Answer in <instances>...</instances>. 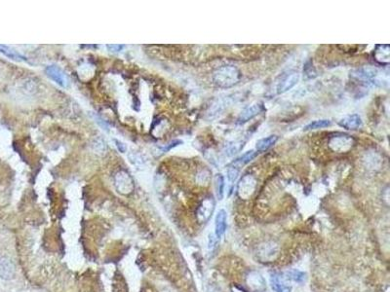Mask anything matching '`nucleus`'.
<instances>
[{
    "label": "nucleus",
    "instance_id": "f257e3e1",
    "mask_svg": "<svg viewBox=\"0 0 390 292\" xmlns=\"http://www.w3.org/2000/svg\"><path fill=\"white\" fill-rule=\"evenodd\" d=\"M240 71L234 65H223L213 73V81L216 86L223 89L233 87L241 80Z\"/></svg>",
    "mask_w": 390,
    "mask_h": 292
},
{
    "label": "nucleus",
    "instance_id": "f03ea898",
    "mask_svg": "<svg viewBox=\"0 0 390 292\" xmlns=\"http://www.w3.org/2000/svg\"><path fill=\"white\" fill-rule=\"evenodd\" d=\"M279 254V246L274 242L261 243L257 249V256L262 262H272Z\"/></svg>",
    "mask_w": 390,
    "mask_h": 292
},
{
    "label": "nucleus",
    "instance_id": "7ed1b4c3",
    "mask_svg": "<svg viewBox=\"0 0 390 292\" xmlns=\"http://www.w3.org/2000/svg\"><path fill=\"white\" fill-rule=\"evenodd\" d=\"M355 144V141L353 138L347 135H337L334 137H332L328 143L329 147L334 152H339V153H344L349 151Z\"/></svg>",
    "mask_w": 390,
    "mask_h": 292
},
{
    "label": "nucleus",
    "instance_id": "20e7f679",
    "mask_svg": "<svg viewBox=\"0 0 390 292\" xmlns=\"http://www.w3.org/2000/svg\"><path fill=\"white\" fill-rule=\"evenodd\" d=\"M215 206H216V202L213 196H209L207 198H205L200 205L197 208V212H196V216L197 219L200 223H205L207 222L212 215L213 212L215 210Z\"/></svg>",
    "mask_w": 390,
    "mask_h": 292
},
{
    "label": "nucleus",
    "instance_id": "39448f33",
    "mask_svg": "<svg viewBox=\"0 0 390 292\" xmlns=\"http://www.w3.org/2000/svg\"><path fill=\"white\" fill-rule=\"evenodd\" d=\"M300 78V74L297 71H290L287 74H284L276 88L277 94L281 95L290 91L292 88L295 87L298 84Z\"/></svg>",
    "mask_w": 390,
    "mask_h": 292
},
{
    "label": "nucleus",
    "instance_id": "423d86ee",
    "mask_svg": "<svg viewBox=\"0 0 390 292\" xmlns=\"http://www.w3.org/2000/svg\"><path fill=\"white\" fill-rule=\"evenodd\" d=\"M114 185L116 190L123 195H129L134 190V182L131 176L126 172H119L116 174L114 177Z\"/></svg>",
    "mask_w": 390,
    "mask_h": 292
},
{
    "label": "nucleus",
    "instance_id": "0eeeda50",
    "mask_svg": "<svg viewBox=\"0 0 390 292\" xmlns=\"http://www.w3.org/2000/svg\"><path fill=\"white\" fill-rule=\"evenodd\" d=\"M378 76V69L371 66H364L353 69L350 72V77L362 83H370Z\"/></svg>",
    "mask_w": 390,
    "mask_h": 292
},
{
    "label": "nucleus",
    "instance_id": "6e6552de",
    "mask_svg": "<svg viewBox=\"0 0 390 292\" xmlns=\"http://www.w3.org/2000/svg\"><path fill=\"white\" fill-rule=\"evenodd\" d=\"M257 181L254 176L248 175L242 177L238 184V195L242 199H249L255 192Z\"/></svg>",
    "mask_w": 390,
    "mask_h": 292
},
{
    "label": "nucleus",
    "instance_id": "1a4fd4ad",
    "mask_svg": "<svg viewBox=\"0 0 390 292\" xmlns=\"http://www.w3.org/2000/svg\"><path fill=\"white\" fill-rule=\"evenodd\" d=\"M265 110L264 103L262 102H255L246 107L243 111H241L240 115L237 119L238 124H245L248 121L252 120L253 118L258 116L260 113H262Z\"/></svg>",
    "mask_w": 390,
    "mask_h": 292
},
{
    "label": "nucleus",
    "instance_id": "9d476101",
    "mask_svg": "<svg viewBox=\"0 0 390 292\" xmlns=\"http://www.w3.org/2000/svg\"><path fill=\"white\" fill-rule=\"evenodd\" d=\"M270 284L272 291L274 292H292V287L289 285V282L283 277V275H279L276 273L271 274Z\"/></svg>",
    "mask_w": 390,
    "mask_h": 292
},
{
    "label": "nucleus",
    "instance_id": "9b49d317",
    "mask_svg": "<svg viewBox=\"0 0 390 292\" xmlns=\"http://www.w3.org/2000/svg\"><path fill=\"white\" fill-rule=\"evenodd\" d=\"M248 287L256 292H263L267 289L266 280L258 272H251L247 277Z\"/></svg>",
    "mask_w": 390,
    "mask_h": 292
},
{
    "label": "nucleus",
    "instance_id": "f8f14e48",
    "mask_svg": "<svg viewBox=\"0 0 390 292\" xmlns=\"http://www.w3.org/2000/svg\"><path fill=\"white\" fill-rule=\"evenodd\" d=\"M227 228V213L224 209L219 210L215 219V236L221 239Z\"/></svg>",
    "mask_w": 390,
    "mask_h": 292
},
{
    "label": "nucleus",
    "instance_id": "ddd939ff",
    "mask_svg": "<svg viewBox=\"0 0 390 292\" xmlns=\"http://www.w3.org/2000/svg\"><path fill=\"white\" fill-rule=\"evenodd\" d=\"M338 125L343 129L355 131L362 127L363 122L358 114H350L341 118L338 122Z\"/></svg>",
    "mask_w": 390,
    "mask_h": 292
},
{
    "label": "nucleus",
    "instance_id": "4468645a",
    "mask_svg": "<svg viewBox=\"0 0 390 292\" xmlns=\"http://www.w3.org/2000/svg\"><path fill=\"white\" fill-rule=\"evenodd\" d=\"M374 58L383 65L390 64V48L389 44H380L376 46L374 51Z\"/></svg>",
    "mask_w": 390,
    "mask_h": 292
},
{
    "label": "nucleus",
    "instance_id": "2eb2a0df",
    "mask_svg": "<svg viewBox=\"0 0 390 292\" xmlns=\"http://www.w3.org/2000/svg\"><path fill=\"white\" fill-rule=\"evenodd\" d=\"M46 73L49 78H51L53 81H55L57 84H59L61 87H66L67 85V80L64 75V73L55 65L48 66L46 68Z\"/></svg>",
    "mask_w": 390,
    "mask_h": 292
},
{
    "label": "nucleus",
    "instance_id": "dca6fc26",
    "mask_svg": "<svg viewBox=\"0 0 390 292\" xmlns=\"http://www.w3.org/2000/svg\"><path fill=\"white\" fill-rule=\"evenodd\" d=\"M15 276V266L8 258L0 259V278L11 280Z\"/></svg>",
    "mask_w": 390,
    "mask_h": 292
},
{
    "label": "nucleus",
    "instance_id": "f3484780",
    "mask_svg": "<svg viewBox=\"0 0 390 292\" xmlns=\"http://www.w3.org/2000/svg\"><path fill=\"white\" fill-rule=\"evenodd\" d=\"M258 153L259 152L256 150H250V151L244 153L243 155H241L240 157H238L237 159H235L229 166H232V167L240 170L242 167H244L245 165L249 164L252 160H254L257 157Z\"/></svg>",
    "mask_w": 390,
    "mask_h": 292
},
{
    "label": "nucleus",
    "instance_id": "a211bd4d",
    "mask_svg": "<svg viewBox=\"0 0 390 292\" xmlns=\"http://www.w3.org/2000/svg\"><path fill=\"white\" fill-rule=\"evenodd\" d=\"M283 277L288 282H294L296 284H303L306 281V274L298 269H291L284 273Z\"/></svg>",
    "mask_w": 390,
    "mask_h": 292
},
{
    "label": "nucleus",
    "instance_id": "6ab92c4d",
    "mask_svg": "<svg viewBox=\"0 0 390 292\" xmlns=\"http://www.w3.org/2000/svg\"><path fill=\"white\" fill-rule=\"evenodd\" d=\"M277 141H278V136H276V135H272V136H269L267 138L261 139L256 144V151H259V152L267 151L274 146L277 143Z\"/></svg>",
    "mask_w": 390,
    "mask_h": 292
},
{
    "label": "nucleus",
    "instance_id": "aec40b11",
    "mask_svg": "<svg viewBox=\"0 0 390 292\" xmlns=\"http://www.w3.org/2000/svg\"><path fill=\"white\" fill-rule=\"evenodd\" d=\"M0 53L11 59L17 60V61H26L27 60V58L25 56L21 55L16 50H14L11 47L6 46V45H0Z\"/></svg>",
    "mask_w": 390,
    "mask_h": 292
},
{
    "label": "nucleus",
    "instance_id": "412c9836",
    "mask_svg": "<svg viewBox=\"0 0 390 292\" xmlns=\"http://www.w3.org/2000/svg\"><path fill=\"white\" fill-rule=\"evenodd\" d=\"M224 177L222 174H218L215 176V189L217 198L221 201L224 195Z\"/></svg>",
    "mask_w": 390,
    "mask_h": 292
},
{
    "label": "nucleus",
    "instance_id": "4be33fe9",
    "mask_svg": "<svg viewBox=\"0 0 390 292\" xmlns=\"http://www.w3.org/2000/svg\"><path fill=\"white\" fill-rule=\"evenodd\" d=\"M332 122L328 119H320V120H314L304 126L303 130L304 131H312V130H318V129H323L330 127Z\"/></svg>",
    "mask_w": 390,
    "mask_h": 292
},
{
    "label": "nucleus",
    "instance_id": "5701e85b",
    "mask_svg": "<svg viewBox=\"0 0 390 292\" xmlns=\"http://www.w3.org/2000/svg\"><path fill=\"white\" fill-rule=\"evenodd\" d=\"M243 146H244V142H241V141H236L234 143H231V144H229L228 146H226L225 154L228 157H231V156L235 155L236 153L240 152L241 149L243 148Z\"/></svg>",
    "mask_w": 390,
    "mask_h": 292
},
{
    "label": "nucleus",
    "instance_id": "b1692460",
    "mask_svg": "<svg viewBox=\"0 0 390 292\" xmlns=\"http://www.w3.org/2000/svg\"><path fill=\"white\" fill-rule=\"evenodd\" d=\"M239 173H240L239 169L234 168L232 166H229V168L227 170V178H228V181L231 184H233L236 181V179H237V177L239 175Z\"/></svg>",
    "mask_w": 390,
    "mask_h": 292
},
{
    "label": "nucleus",
    "instance_id": "393cba45",
    "mask_svg": "<svg viewBox=\"0 0 390 292\" xmlns=\"http://www.w3.org/2000/svg\"><path fill=\"white\" fill-rule=\"evenodd\" d=\"M218 240H219V239H218L216 236L211 235L210 238H209V248H210V249H213V248H215V247L217 246Z\"/></svg>",
    "mask_w": 390,
    "mask_h": 292
},
{
    "label": "nucleus",
    "instance_id": "a878e982",
    "mask_svg": "<svg viewBox=\"0 0 390 292\" xmlns=\"http://www.w3.org/2000/svg\"><path fill=\"white\" fill-rule=\"evenodd\" d=\"M108 48L112 52H118L123 48L122 45H108Z\"/></svg>",
    "mask_w": 390,
    "mask_h": 292
},
{
    "label": "nucleus",
    "instance_id": "bb28decb",
    "mask_svg": "<svg viewBox=\"0 0 390 292\" xmlns=\"http://www.w3.org/2000/svg\"><path fill=\"white\" fill-rule=\"evenodd\" d=\"M116 144H117L116 146H117V147H118L119 151H120V152H125V150H126V147H125V146H124L123 144L119 143V142H116Z\"/></svg>",
    "mask_w": 390,
    "mask_h": 292
}]
</instances>
